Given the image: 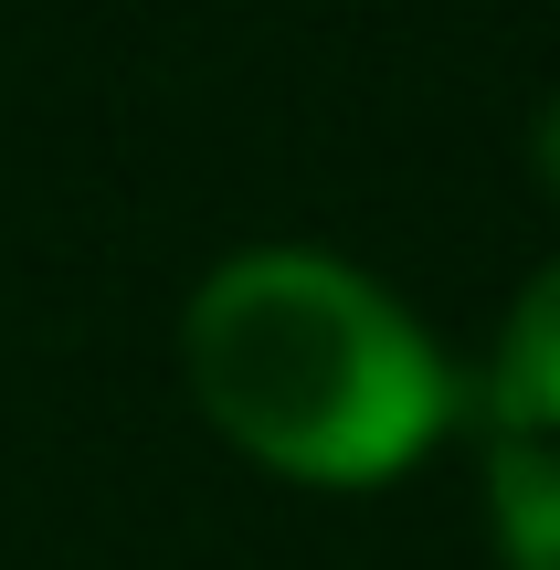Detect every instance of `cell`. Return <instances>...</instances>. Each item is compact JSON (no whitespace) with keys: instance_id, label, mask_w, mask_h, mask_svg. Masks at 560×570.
Wrapping results in <instances>:
<instances>
[{"instance_id":"6da1fadb","label":"cell","mask_w":560,"mask_h":570,"mask_svg":"<svg viewBox=\"0 0 560 570\" xmlns=\"http://www.w3.org/2000/svg\"><path fill=\"white\" fill-rule=\"evenodd\" d=\"M180 381L202 423L286 487H392L465 402L413 306L317 244H244L190 285Z\"/></svg>"},{"instance_id":"7a4b0ae2","label":"cell","mask_w":560,"mask_h":570,"mask_svg":"<svg viewBox=\"0 0 560 570\" xmlns=\"http://www.w3.org/2000/svg\"><path fill=\"white\" fill-rule=\"evenodd\" d=\"M487 412H498V433H540V444H560V254L519 285V306H508V327H498Z\"/></svg>"},{"instance_id":"3957f363","label":"cell","mask_w":560,"mask_h":570,"mask_svg":"<svg viewBox=\"0 0 560 570\" xmlns=\"http://www.w3.org/2000/svg\"><path fill=\"white\" fill-rule=\"evenodd\" d=\"M487 529L498 570H560V444L487 433Z\"/></svg>"},{"instance_id":"277c9868","label":"cell","mask_w":560,"mask_h":570,"mask_svg":"<svg viewBox=\"0 0 560 570\" xmlns=\"http://www.w3.org/2000/svg\"><path fill=\"white\" fill-rule=\"evenodd\" d=\"M529 159H540V190L560 202V96L540 106V127H529Z\"/></svg>"}]
</instances>
